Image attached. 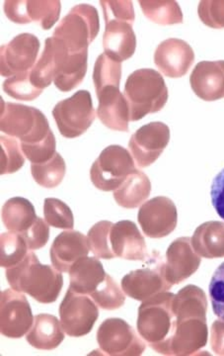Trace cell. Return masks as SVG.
I'll list each match as a JSON object with an SVG mask.
<instances>
[{
	"label": "cell",
	"instance_id": "6da1fadb",
	"mask_svg": "<svg viewBox=\"0 0 224 356\" xmlns=\"http://www.w3.org/2000/svg\"><path fill=\"white\" fill-rule=\"evenodd\" d=\"M6 275L13 290L26 293L42 304L57 301L64 285L60 271L55 266L42 264L33 252L15 266L7 268Z\"/></svg>",
	"mask_w": 224,
	"mask_h": 356
},
{
	"label": "cell",
	"instance_id": "7a4b0ae2",
	"mask_svg": "<svg viewBox=\"0 0 224 356\" xmlns=\"http://www.w3.org/2000/svg\"><path fill=\"white\" fill-rule=\"evenodd\" d=\"M171 292H162L142 301L139 308L137 332L156 353L169 355V341L173 334L175 315Z\"/></svg>",
	"mask_w": 224,
	"mask_h": 356
},
{
	"label": "cell",
	"instance_id": "3957f363",
	"mask_svg": "<svg viewBox=\"0 0 224 356\" xmlns=\"http://www.w3.org/2000/svg\"><path fill=\"white\" fill-rule=\"evenodd\" d=\"M123 95L130 107V121L135 122L163 109L168 100V88L160 72L141 69L128 76Z\"/></svg>",
	"mask_w": 224,
	"mask_h": 356
},
{
	"label": "cell",
	"instance_id": "277c9868",
	"mask_svg": "<svg viewBox=\"0 0 224 356\" xmlns=\"http://www.w3.org/2000/svg\"><path fill=\"white\" fill-rule=\"evenodd\" d=\"M0 129L6 135L19 139L21 146L39 144L53 134L43 112L35 107L6 102L3 99Z\"/></svg>",
	"mask_w": 224,
	"mask_h": 356
},
{
	"label": "cell",
	"instance_id": "5b68a950",
	"mask_svg": "<svg viewBox=\"0 0 224 356\" xmlns=\"http://www.w3.org/2000/svg\"><path fill=\"white\" fill-rule=\"evenodd\" d=\"M100 30L97 9L89 4L72 7L53 31V38L60 40L71 54L88 51Z\"/></svg>",
	"mask_w": 224,
	"mask_h": 356
},
{
	"label": "cell",
	"instance_id": "8992f818",
	"mask_svg": "<svg viewBox=\"0 0 224 356\" xmlns=\"http://www.w3.org/2000/svg\"><path fill=\"white\" fill-rule=\"evenodd\" d=\"M135 170L132 154L125 147L112 145L103 149L93 163L90 170L91 181L99 191H114Z\"/></svg>",
	"mask_w": 224,
	"mask_h": 356
},
{
	"label": "cell",
	"instance_id": "52a82bcc",
	"mask_svg": "<svg viewBox=\"0 0 224 356\" xmlns=\"http://www.w3.org/2000/svg\"><path fill=\"white\" fill-rule=\"evenodd\" d=\"M95 110L89 91L79 90L62 100L53 109V117L60 135L67 139L80 137L95 120Z\"/></svg>",
	"mask_w": 224,
	"mask_h": 356
},
{
	"label": "cell",
	"instance_id": "ba28073f",
	"mask_svg": "<svg viewBox=\"0 0 224 356\" xmlns=\"http://www.w3.org/2000/svg\"><path fill=\"white\" fill-rule=\"evenodd\" d=\"M146 261V266L130 271L122 280L123 291L137 301H144L172 287L165 277V262L160 252L153 250Z\"/></svg>",
	"mask_w": 224,
	"mask_h": 356
},
{
	"label": "cell",
	"instance_id": "9c48e42d",
	"mask_svg": "<svg viewBox=\"0 0 224 356\" xmlns=\"http://www.w3.org/2000/svg\"><path fill=\"white\" fill-rule=\"evenodd\" d=\"M100 351L110 356H137L146 350L144 339L137 336L132 325L119 318H107L97 332Z\"/></svg>",
	"mask_w": 224,
	"mask_h": 356
},
{
	"label": "cell",
	"instance_id": "30bf717a",
	"mask_svg": "<svg viewBox=\"0 0 224 356\" xmlns=\"http://www.w3.org/2000/svg\"><path fill=\"white\" fill-rule=\"evenodd\" d=\"M60 317L62 330L67 336L80 337L92 331L99 318V310L94 300L69 288L60 304Z\"/></svg>",
	"mask_w": 224,
	"mask_h": 356
},
{
	"label": "cell",
	"instance_id": "8fae6325",
	"mask_svg": "<svg viewBox=\"0 0 224 356\" xmlns=\"http://www.w3.org/2000/svg\"><path fill=\"white\" fill-rule=\"evenodd\" d=\"M46 43L50 46L55 63V88L62 92H69L83 83L87 72L88 51L71 54L60 40L48 38Z\"/></svg>",
	"mask_w": 224,
	"mask_h": 356
},
{
	"label": "cell",
	"instance_id": "7c38bea8",
	"mask_svg": "<svg viewBox=\"0 0 224 356\" xmlns=\"http://www.w3.org/2000/svg\"><path fill=\"white\" fill-rule=\"evenodd\" d=\"M0 296V332L9 339H21L34 324L29 301L13 289L4 290Z\"/></svg>",
	"mask_w": 224,
	"mask_h": 356
},
{
	"label": "cell",
	"instance_id": "4fadbf2b",
	"mask_svg": "<svg viewBox=\"0 0 224 356\" xmlns=\"http://www.w3.org/2000/svg\"><path fill=\"white\" fill-rule=\"evenodd\" d=\"M170 140V129L162 122H151L139 128L128 143L130 154L139 168H148L157 161Z\"/></svg>",
	"mask_w": 224,
	"mask_h": 356
},
{
	"label": "cell",
	"instance_id": "5bb4252c",
	"mask_svg": "<svg viewBox=\"0 0 224 356\" xmlns=\"http://www.w3.org/2000/svg\"><path fill=\"white\" fill-rule=\"evenodd\" d=\"M137 220L144 235L151 238H161L173 233L176 229L178 212L171 199L157 196L141 206Z\"/></svg>",
	"mask_w": 224,
	"mask_h": 356
},
{
	"label": "cell",
	"instance_id": "9a60e30c",
	"mask_svg": "<svg viewBox=\"0 0 224 356\" xmlns=\"http://www.w3.org/2000/svg\"><path fill=\"white\" fill-rule=\"evenodd\" d=\"M40 47V40L29 33L17 35L1 46V76L12 77L31 70L36 65Z\"/></svg>",
	"mask_w": 224,
	"mask_h": 356
},
{
	"label": "cell",
	"instance_id": "2e32d148",
	"mask_svg": "<svg viewBox=\"0 0 224 356\" xmlns=\"http://www.w3.org/2000/svg\"><path fill=\"white\" fill-rule=\"evenodd\" d=\"M60 9L62 4L58 0H7L4 2V13L11 22L16 24L37 22L44 30H50L58 22Z\"/></svg>",
	"mask_w": 224,
	"mask_h": 356
},
{
	"label": "cell",
	"instance_id": "e0dca14e",
	"mask_svg": "<svg viewBox=\"0 0 224 356\" xmlns=\"http://www.w3.org/2000/svg\"><path fill=\"white\" fill-rule=\"evenodd\" d=\"M207 318H176L173 334L169 341V355H195L207 346Z\"/></svg>",
	"mask_w": 224,
	"mask_h": 356
},
{
	"label": "cell",
	"instance_id": "ac0fdd59",
	"mask_svg": "<svg viewBox=\"0 0 224 356\" xmlns=\"http://www.w3.org/2000/svg\"><path fill=\"white\" fill-rule=\"evenodd\" d=\"M195 62L192 47L181 39L170 38L161 42L154 53V63L164 76L179 79L188 74Z\"/></svg>",
	"mask_w": 224,
	"mask_h": 356
},
{
	"label": "cell",
	"instance_id": "d6986e66",
	"mask_svg": "<svg viewBox=\"0 0 224 356\" xmlns=\"http://www.w3.org/2000/svg\"><path fill=\"white\" fill-rule=\"evenodd\" d=\"M200 262L202 259L193 250L191 238H177L167 248L165 277L172 286L180 284L197 273Z\"/></svg>",
	"mask_w": 224,
	"mask_h": 356
},
{
	"label": "cell",
	"instance_id": "ffe728a7",
	"mask_svg": "<svg viewBox=\"0 0 224 356\" xmlns=\"http://www.w3.org/2000/svg\"><path fill=\"white\" fill-rule=\"evenodd\" d=\"M110 243L116 257L141 261L148 257L146 240L134 222L125 220L114 224L110 232Z\"/></svg>",
	"mask_w": 224,
	"mask_h": 356
},
{
	"label": "cell",
	"instance_id": "44dd1931",
	"mask_svg": "<svg viewBox=\"0 0 224 356\" xmlns=\"http://www.w3.org/2000/svg\"><path fill=\"white\" fill-rule=\"evenodd\" d=\"M191 88L205 102L224 98V60H204L196 65L190 76Z\"/></svg>",
	"mask_w": 224,
	"mask_h": 356
},
{
	"label": "cell",
	"instance_id": "7402d4cb",
	"mask_svg": "<svg viewBox=\"0 0 224 356\" xmlns=\"http://www.w3.org/2000/svg\"><path fill=\"white\" fill-rule=\"evenodd\" d=\"M89 250L87 236L77 231L62 232L51 245V264L60 273H69L79 259L87 257Z\"/></svg>",
	"mask_w": 224,
	"mask_h": 356
},
{
	"label": "cell",
	"instance_id": "603a6c76",
	"mask_svg": "<svg viewBox=\"0 0 224 356\" xmlns=\"http://www.w3.org/2000/svg\"><path fill=\"white\" fill-rule=\"evenodd\" d=\"M96 95L99 100L97 116L103 125L113 131L128 132L130 107L120 88L108 86Z\"/></svg>",
	"mask_w": 224,
	"mask_h": 356
},
{
	"label": "cell",
	"instance_id": "cb8c5ba5",
	"mask_svg": "<svg viewBox=\"0 0 224 356\" xmlns=\"http://www.w3.org/2000/svg\"><path fill=\"white\" fill-rule=\"evenodd\" d=\"M103 48L109 57L122 63L134 56L137 49V37L132 23L128 21H105Z\"/></svg>",
	"mask_w": 224,
	"mask_h": 356
},
{
	"label": "cell",
	"instance_id": "d4e9b609",
	"mask_svg": "<svg viewBox=\"0 0 224 356\" xmlns=\"http://www.w3.org/2000/svg\"><path fill=\"white\" fill-rule=\"evenodd\" d=\"M107 274L97 257H84L71 266L69 270L71 288L79 294L91 296L106 280Z\"/></svg>",
	"mask_w": 224,
	"mask_h": 356
},
{
	"label": "cell",
	"instance_id": "484cf974",
	"mask_svg": "<svg viewBox=\"0 0 224 356\" xmlns=\"http://www.w3.org/2000/svg\"><path fill=\"white\" fill-rule=\"evenodd\" d=\"M26 339L37 350H55L64 341V331L57 317L49 314H40L35 317L34 324Z\"/></svg>",
	"mask_w": 224,
	"mask_h": 356
},
{
	"label": "cell",
	"instance_id": "4316f807",
	"mask_svg": "<svg viewBox=\"0 0 224 356\" xmlns=\"http://www.w3.org/2000/svg\"><path fill=\"white\" fill-rule=\"evenodd\" d=\"M192 245L195 252L205 259L224 257V222H205L196 229Z\"/></svg>",
	"mask_w": 224,
	"mask_h": 356
},
{
	"label": "cell",
	"instance_id": "83f0119b",
	"mask_svg": "<svg viewBox=\"0 0 224 356\" xmlns=\"http://www.w3.org/2000/svg\"><path fill=\"white\" fill-rule=\"evenodd\" d=\"M150 191L151 182L148 175L135 170L113 191V196L121 207L135 209L149 197Z\"/></svg>",
	"mask_w": 224,
	"mask_h": 356
},
{
	"label": "cell",
	"instance_id": "f1b7e54d",
	"mask_svg": "<svg viewBox=\"0 0 224 356\" xmlns=\"http://www.w3.org/2000/svg\"><path fill=\"white\" fill-rule=\"evenodd\" d=\"M2 222L7 229L23 234L36 222V211L28 199L13 197L7 200L2 207Z\"/></svg>",
	"mask_w": 224,
	"mask_h": 356
},
{
	"label": "cell",
	"instance_id": "f546056e",
	"mask_svg": "<svg viewBox=\"0 0 224 356\" xmlns=\"http://www.w3.org/2000/svg\"><path fill=\"white\" fill-rule=\"evenodd\" d=\"M172 309L175 318H207V295L195 285H187L175 295Z\"/></svg>",
	"mask_w": 224,
	"mask_h": 356
},
{
	"label": "cell",
	"instance_id": "4dcf8cb0",
	"mask_svg": "<svg viewBox=\"0 0 224 356\" xmlns=\"http://www.w3.org/2000/svg\"><path fill=\"white\" fill-rule=\"evenodd\" d=\"M142 13L156 24L168 26L182 24L183 13L178 2L174 0H141Z\"/></svg>",
	"mask_w": 224,
	"mask_h": 356
},
{
	"label": "cell",
	"instance_id": "1f68e13d",
	"mask_svg": "<svg viewBox=\"0 0 224 356\" xmlns=\"http://www.w3.org/2000/svg\"><path fill=\"white\" fill-rule=\"evenodd\" d=\"M32 177L40 186L55 188L64 180L67 165L60 154L55 153L50 161L41 163H32Z\"/></svg>",
	"mask_w": 224,
	"mask_h": 356
},
{
	"label": "cell",
	"instance_id": "d6a6232c",
	"mask_svg": "<svg viewBox=\"0 0 224 356\" xmlns=\"http://www.w3.org/2000/svg\"><path fill=\"white\" fill-rule=\"evenodd\" d=\"M122 79V63L114 60L106 54H101L95 63L93 83L97 93L108 86L120 88Z\"/></svg>",
	"mask_w": 224,
	"mask_h": 356
},
{
	"label": "cell",
	"instance_id": "836d02e7",
	"mask_svg": "<svg viewBox=\"0 0 224 356\" xmlns=\"http://www.w3.org/2000/svg\"><path fill=\"white\" fill-rule=\"evenodd\" d=\"M0 242H1L0 266L4 268L15 266L16 264L22 261L29 252H28L29 247L20 234L13 233V232L1 234Z\"/></svg>",
	"mask_w": 224,
	"mask_h": 356
},
{
	"label": "cell",
	"instance_id": "e575fe53",
	"mask_svg": "<svg viewBox=\"0 0 224 356\" xmlns=\"http://www.w3.org/2000/svg\"><path fill=\"white\" fill-rule=\"evenodd\" d=\"M113 225L110 221H100L88 232L90 250L97 259H112L116 257L110 243V232Z\"/></svg>",
	"mask_w": 224,
	"mask_h": 356
},
{
	"label": "cell",
	"instance_id": "d590c367",
	"mask_svg": "<svg viewBox=\"0 0 224 356\" xmlns=\"http://www.w3.org/2000/svg\"><path fill=\"white\" fill-rule=\"evenodd\" d=\"M91 298L100 308L109 311L120 309L126 302L122 289L109 274L96 291L91 295Z\"/></svg>",
	"mask_w": 224,
	"mask_h": 356
},
{
	"label": "cell",
	"instance_id": "8d00e7d4",
	"mask_svg": "<svg viewBox=\"0 0 224 356\" xmlns=\"http://www.w3.org/2000/svg\"><path fill=\"white\" fill-rule=\"evenodd\" d=\"M44 215L49 226L53 228L71 229L74 227V217L71 208L60 199L46 198Z\"/></svg>",
	"mask_w": 224,
	"mask_h": 356
},
{
	"label": "cell",
	"instance_id": "74e56055",
	"mask_svg": "<svg viewBox=\"0 0 224 356\" xmlns=\"http://www.w3.org/2000/svg\"><path fill=\"white\" fill-rule=\"evenodd\" d=\"M1 142V175L17 172L25 163L21 144L16 138L2 135Z\"/></svg>",
	"mask_w": 224,
	"mask_h": 356
},
{
	"label": "cell",
	"instance_id": "f35d334b",
	"mask_svg": "<svg viewBox=\"0 0 224 356\" xmlns=\"http://www.w3.org/2000/svg\"><path fill=\"white\" fill-rule=\"evenodd\" d=\"M2 88L7 95L22 102H33L42 95L30 81L29 72L6 79Z\"/></svg>",
	"mask_w": 224,
	"mask_h": 356
},
{
	"label": "cell",
	"instance_id": "ab89813d",
	"mask_svg": "<svg viewBox=\"0 0 224 356\" xmlns=\"http://www.w3.org/2000/svg\"><path fill=\"white\" fill-rule=\"evenodd\" d=\"M198 14L205 25L214 29H223L224 0H203L198 7Z\"/></svg>",
	"mask_w": 224,
	"mask_h": 356
},
{
	"label": "cell",
	"instance_id": "60d3db41",
	"mask_svg": "<svg viewBox=\"0 0 224 356\" xmlns=\"http://www.w3.org/2000/svg\"><path fill=\"white\" fill-rule=\"evenodd\" d=\"M104 14L105 21L121 20L128 21L134 24L135 16L134 6L132 1L128 0H120V1H100Z\"/></svg>",
	"mask_w": 224,
	"mask_h": 356
},
{
	"label": "cell",
	"instance_id": "b9f144b4",
	"mask_svg": "<svg viewBox=\"0 0 224 356\" xmlns=\"http://www.w3.org/2000/svg\"><path fill=\"white\" fill-rule=\"evenodd\" d=\"M212 310L219 320L224 321V262L218 267L209 283Z\"/></svg>",
	"mask_w": 224,
	"mask_h": 356
},
{
	"label": "cell",
	"instance_id": "7bdbcfd3",
	"mask_svg": "<svg viewBox=\"0 0 224 356\" xmlns=\"http://www.w3.org/2000/svg\"><path fill=\"white\" fill-rule=\"evenodd\" d=\"M48 222L44 221L42 218H37L34 225L25 232L20 234L25 238L30 250H37L45 247L50 238V228Z\"/></svg>",
	"mask_w": 224,
	"mask_h": 356
},
{
	"label": "cell",
	"instance_id": "ee69618b",
	"mask_svg": "<svg viewBox=\"0 0 224 356\" xmlns=\"http://www.w3.org/2000/svg\"><path fill=\"white\" fill-rule=\"evenodd\" d=\"M211 197L212 206L224 220V168L212 180Z\"/></svg>",
	"mask_w": 224,
	"mask_h": 356
},
{
	"label": "cell",
	"instance_id": "f6af8a7d",
	"mask_svg": "<svg viewBox=\"0 0 224 356\" xmlns=\"http://www.w3.org/2000/svg\"><path fill=\"white\" fill-rule=\"evenodd\" d=\"M211 346L216 355H224V321H216L212 324Z\"/></svg>",
	"mask_w": 224,
	"mask_h": 356
}]
</instances>
